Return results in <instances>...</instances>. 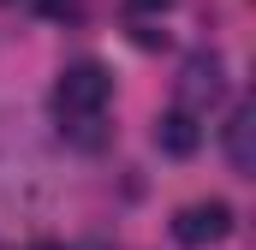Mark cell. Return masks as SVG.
I'll list each match as a JSON object with an SVG mask.
<instances>
[{
  "label": "cell",
  "instance_id": "52a82bcc",
  "mask_svg": "<svg viewBox=\"0 0 256 250\" xmlns=\"http://www.w3.org/2000/svg\"><path fill=\"white\" fill-rule=\"evenodd\" d=\"M0 250H6V244H0Z\"/></svg>",
  "mask_w": 256,
  "mask_h": 250
},
{
  "label": "cell",
  "instance_id": "8992f818",
  "mask_svg": "<svg viewBox=\"0 0 256 250\" xmlns=\"http://www.w3.org/2000/svg\"><path fill=\"white\" fill-rule=\"evenodd\" d=\"M173 0H126V12H137V18H161Z\"/></svg>",
  "mask_w": 256,
  "mask_h": 250
},
{
  "label": "cell",
  "instance_id": "7a4b0ae2",
  "mask_svg": "<svg viewBox=\"0 0 256 250\" xmlns=\"http://www.w3.org/2000/svg\"><path fill=\"white\" fill-rule=\"evenodd\" d=\"M226 96V66H220V54H191L185 60V72H179V114H202V108H214Z\"/></svg>",
  "mask_w": 256,
  "mask_h": 250
},
{
  "label": "cell",
  "instance_id": "3957f363",
  "mask_svg": "<svg viewBox=\"0 0 256 250\" xmlns=\"http://www.w3.org/2000/svg\"><path fill=\"white\" fill-rule=\"evenodd\" d=\"M173 232H179V244H220V238L232 232V208H226L220 196L185 202V208L173 214Z\"/></svg>",
  "mask_w": 256,
  "mask_h": 250
},
{
  "label": "cell",
  "instance_id": "5b68a950",
  "mask_svg": "<svg viewBox=\"0 0 256 250\" xmlns=\"http://www.w3.org/2000/svg\"><path fill=\"white\" fill-rule=\"evenodd\" d=\"M250 131H256V108H250V102H238V108H232V120H226V131H220V143H226V161H232V173H250V167H256Z\"/></svg>",
  "mask_w": 256,
  "mask_h": 250
},
{
  "label": "cell",
  "instance_id": "277c9868",
  "mask_svg": "<svg viewBox=\"0 0 256 250\" xmlns=\"http://www.w3.org/2000/svg\"><path fill=\"white\" fill-rule=\"evenodd\" d=\"M155 143H161V155H173V161H185V155H196L202 149V125L191 120V114H161L155 120Z\"/></svg>",
  "mask_w": 256,
  "mask_h": 250
},
{
  "label": "cell",
  "instance_id": "6da1fadb",
  "mask_svg": "<svg viewBox=\"0 0 256 250\" xmlns=\"http://www.w3.org/2000/svg\"><path fill=\"white\" fill-rule=\"evenodd\" d=\"M114 102V72L102 60H72L54 84V114L66 125H96V114Z\"/></svg>",
  "mask_w": 256,
  "mask_h": 250
}]
</instances>
